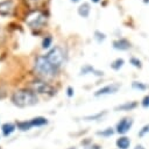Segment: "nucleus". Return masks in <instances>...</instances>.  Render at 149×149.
Here are the masks:
<instances>
[{"mask_svg":"<svg viewBox=\"0 0 149 149\" xmlns=\"http://www.w3.org/2000/svg\"><path fill=\"white\" fill-rule=\"evenodd\" d=\"M91 1H92V2H93V3H98V2H99V1H100V0H91Z\"/></svg>","mask_w":149,"mask_h":149,"instance_id":"nucleus-30","label":"nucleus"},{"mask_svg":"<svg viewBox=\"0 0 149 149\" xmlns=\"http://www.w3.org/2000/svg\"><path fill=\"white\" fill-rule=\"evenodd\" d=\"M132 87L134 90H140V91H144L147 88V86L141 81H133L132 83Z\"/></svg>","mask_w":149,"mask_h":149,"instance_id":"nucleus-21","label":"nucleus"},{"mask_svg":"<svg viewBox=\"0 0 149 149\" xmlns=\"http://www.w3.org/2000/svg\"><path fill=\"white\" fill-rule=\"evenodd\" d=\"M105 113H106V112H102V113H99V114H97V115H93V116H92V115H91V116H86L85 119H86V120H93V119H98V118H100V116H102V115H104Z\"/></svg>","mask_w":149,"mask_h":149,"instance_id":"nucleus-25","label":"nucleus"},{"mask_svg":"<svg viewBox=\"0 0 149 149\" xmlns=\"http://www.w3.org/2000/svg\"><path fill=\"white\" fill-rule=\"evenodd\" d=\"M30 122H31L33 127H41V126L47 125L48 123V120L45 118H43V116H36V118L31 119Z\"/></svg>","mask_w":149,"mask_h":149,"instance_id":"nucleus-15","label":"nucleus"},{"mask_svg":"<svg viewBox=\"0 0 149 149\" xmlns=\"http://www.w3.org/2000/svg\"><path fill=\"white\" fill-rule=\"evenodd\" d=\"M114 133H115V130H114L113 128L108 127V128H106V129H104V130L97 132V135H99V136H101V137H109V136H112Z\"/></svg>","mask_w":149,"mask_h":149,"instance_id":"nucleus-18","label":"nucleus"},{"mask_svg":"<svg viewBox=\"0 0 149 149\" xmlns=\"http://www.w3.org/2000/svg\"><path fill=\"white\" fill-rule=\"evenodd\" d=\"M34 69H35V71H36L40 76L45 77V78L54 77V76L57 73V71H58V69L55 68V66L47 59L45 55H44V56H38V57H36L35 63H34Z\"/></svg>","mask_w":149,"mask_h":149,"instance_id":"nucleus-2","label":"nucleus"},{"mask_svg":"<svg viewBox=\"0 0 149 149\" xmlns=\"http://www.w3.org/2000/svg\"><path fill=\"white\" fill-rule=\"evenodd\" d=\"M45 57L55 68L59 69L65 61V52L61 47H54L52 49L49 50Z\"/></svg>","mask_w":149,"mask_h":149,"instance_id":"nucleus-4","label":"nucleus"},{"mask_svg":"<svg viewBox=\"0 0 149 149\" xmlns=\"http://www.w3.org/2000/svg\"><path fill=\"white\" fill-rule=\"evenodd\" d=\"M93 37H94V40H95L98 43H101V42H104V41L106 40V35H105L104 33H101L100 30H95Z\"/></svg>","mask_w":149,"mask_h":149,"instance_id":"nucleus-19","label":"nucleus"},{"mask_svg":"<svg viewBox=\"0 0 149 149\" xmlns=\"http://www.w3.org/2000/svg\"><path fill=\"white\" fill-rule=\"evenodd\" d=\"M129 63H130L133 66H135V68H139V69L142 68V63H141V61H140L139 58H136V57H130Z\"/></svg>","mask_w":149,"mask_h":149,"instance_id":"nucleus-22","label":"nucleus"},{"mask_svg":"<svg viewBox=\"0 0 149 149\" xmlns=\"http://www.w3.org/2000/svg\"><path fill=\"white\" fill-rule=\"evenodd\" d=\"M73 93H74V91H73V88L71 87V86H69L68 88H66V94H68V97H72L73 95Z\"/></svg>","mask_w":149,"mask_h":149,"instance_id":"nucleus-26","label":"nucleus"},{"mask_svg":"<svg viewBox=\"0 0 149 149\" xmlns=\"http://www.w3.org/2000/svg\"><path fill=\"white\" fill-rule=\"evenodd\" d=\"M133 126V119L132 118H122L118 123H116V127H115V132L118 134H126L130 130Z\"/></svg>","mask_w":149,"mask_h":149,"instance_id":"nucleus-6","label":"nucleus"},{"mask_svg":"<svg viewBox=\"0 0 149 149\" xmlns=\"http://www.w3.org/2000/svg\"><path fill=\"white\" fill-rule=\"evenodd\" d=\"M146 134H149V123L148 125H144L141 129H140V132L137 133V135L140 136V137H142V136H144Z\"/></svg>","mask_w":149,"mask_h":149,"instance_id":"nucleus-23","label":"nucleus"},{"mask_svg":"<svg viewBox=\"0 0 149 149\" xmlns=\"http://www.w3.org/2000/svg\"><path fill=\"white\" fill-rule=\"evenodd\" d=\"M12 102L17 107H29L38 102V98L33 90L22 88L17 90L12 94Z\"/></svg>","mask_w":149,"mask_h":149,"instance_id":"nucleus-1","label":"nucleus"},{"mask_svg":"<svg viewBox=\"0 0 149 149\" xmlns=\"http://www.w3.org/2000/svg\"><path fill=\"white\" fill-rule=\"evenodd\" d=\"M141 105H142L143 108H148V107H149V95H146V97L142 99Z\"/></svg>","mask_w":149,"mask_h":149,"instance_id":"nucleus-24","label":"nucleus"},{"mask_svg":"<svg viewBox=\"0 0 149 149\" xmlns=\"http://www.w3.org/2000/svg\"><path fill=\"white\" fill-rule=\"evenodd\" d=\"M134 149H146V148H144V147H143L142 144H136Z\"/></svg>","mask_w":149,"mask_h":149,"instance_id":"nucleus-28","label":"nucleus"},{"mask_svg":"<svg viewBox=\"0 0 149 149\" xmlns=\"http://www.w3.org/2000/svg\"><path fill=\"white\" fill-rule=\"evenodd\" d=\"M31 90L36 93H40V94H50L52 95L55 93L54 88L48 84L45 83L44 80H35L31 83Z\"/></svg>","mask_w":149,"mask_h":149,"instance_id":"nucleus-5","label":"nucleus"},{"mask_svg":"<svg viewBox=\"0 0 149 149\" xmlns=\"http://www.w3.org/2000/svg\"><path fill=\"white\" fill-rule=\"evenodd\" d=\"M51 43H52V37L51 36H45L42 41V48L43 49H49Z\"/></svg>","mask_w":149,"mask_h":149,"instance_id":"nucleus-20","label":"nucleus"},{"mask_svg":"<svg viewBox=\"0 0 149 149\" xmlns=\"http://www.w3.org/2000/svg\"><path fill=\"white\" fill-rule=\"evenodd\" d=\"M70 1H71V2H73V3H77V2H79L80 0H70Z\"/></svg>","mask_w":149,"mask_h":149,"instance_id":"nucleus-29","label":"nucleus"},{"mask_svg":"<svg viewBox=\"0 0 149 149\" xmlns=\"http://www.w3.org/2000/svg\"><path fill=\"white\" fill-rule=\"evenodd\" d=\"M130 42L126 38H118L115 41H113V48L120 51H126L128 49H130Z\"/></svg>","mask_w":149,"mask_h":149,"instance_id":"nucleus-9","label":"nucleus"},{"mask_svg":"<svg viewBox=\"0 0 149 149\" xmlns=\"http://www.w3.org/2000/svg\"><path fill=\"white\" fill-rule=\"evenodd\" d=\"M137 106L136 101H127L122 105H119L115 107V111H132Z\"/></svg>","mask_w":149,"mask_h":149,"instance_id":"nucleus-14","label":"nucleus"},{"mask_svg":"<svg viewBox=\"0 0 149 149\" xmlns=\"http://www.w3.org/2000/svg\"><path fill=\"white\" fill-rule=\"evenodd\" d=\"M77 12H78V14H79L81 17H88V15H90V12H91V8H90V3H87V2H84V3H81V5L78 7Z\"/></svg>","mask_w":149,"mask_h":149,"instance_id":"nucleus-12","label":"nucleus"},{"mask_svg":"<svg viewBox=\"0 0 149 149\" xmlns=\"http://www.w3.org/2000/svg\"><path fill=\"white\" fill-rule=\"evenodd\" d=\"M84 149H100V147H99L98 144H94V143H92V144H90V146H86V147H84Z\"/></svg>","mask_w":149,"mask_h":149,"instance_id":"nucleus-27","label":"nucleus"},{"mask_svg":"<svg viewBox=\"0 0 149 149\" xmlns=\"http://www.w3.org/2000/svg\"><path fill=\"white\" fill-rule=\"evenodd\" d=\"M16 127H17L20 130L26 132V130H29V129L33 127V125H31L30 120H28V121H20V122H17V123H16Z\"/></svg>","mask_w":149,"mask_h":149,"instance_id":"nucleus-16","label":"nucleus"},{"mask_svg":"<svg viewBox=\"0 0 149 149\" xmlns=\"http://www.w3.org/2000/svg\"><path fill=\"white\" fill-rule=\"evenodd\" d=\"M120 88V84L118 83H112V84H108L99 90H97L94 92V95L95 97H100V95H108V94H114L119 91Z\"/></svg>","mask_w":149,"mask_h":149,"instance_id":"nucleus-7","label":"nucleus"},{"mask_svg":"<svg viewBox=\"0 0 149 149\" xmlns=\"http://www.w3.org/2000/svg\"><path fill=\"white\" fill-rule=\"evenodd\" d=\"M116 147L119 149H128L129 146H130V140L129 137L127 136H120L118 140H116Z\"/></svg>","mask_w":149,"mask_h":149,"instance_id":"nucleus-11","label":"nucleus"},{"mask_svg":"<svg viewBox=\"0 0 149 149\" xmlns=\"http://www.w3.org/2000/svg\"><path fill=\"white\" fill-rule=\"evenodd\" d=\"M123 64H125V61H123L122 58H116V59H114V61L111 63V68H112L113 70L118 71V70H120V69L123 66Z\"/></svg>","mask_w":149,"mask_h":149,"instance_id":"nucleus-17","label":"nucleus"},{"mask_svg":"<svg viewBox=\"0 0 149 149\" xmlns=\"http://www.w3.org/2000/svg\"><path fill=\"white\" fill-rule=\"evenodd\" d=\"M15 128H16V126H15L14 123H12V122H6V123H3V125L1 126L2 135L6 136V137H8L9 135H12V134L15 132Z\"/></svg>","mask_w":149,"mask_h":149,"instance_id":"nucleus-10","label":"nucleus"},{"mask_svg":"<svg viewBox=\"0 0 149 149\" xmlns=\"http://www.w3.org/2000/svg\"><path fill=\"white\" fill-rule=\"evenodd\" d=\"M69 149H74V148H69Z\"/></svg>","mask_w":149,"mask_h":149,"instance_id":"nucleus-31","label":"nucleus"},{"mask_svg":"<svg viewBox=\"0 0 149 149\" xmlns=\"http://www.w3.org/2000/svg\"><path fill=\"white\" fill-rule=\"evenodd\" d=\"M47 22L45 13L41 10H33L26 16V23L31 29H41Z\"/></svg>","mask_w":149,"mask_h":149,"instance_id":"nucleus-3","label":"nucleus"},{"mask_svg":"<svg viewBox=\"0 0 149 149\" xmlns=\"http://www.w3.org/2000/svg\"><path fill=\"white\" fill-rule=\"evenodd\" d=\"M13 9H14V1L13 0H3V1H0V15L1 16L12 15Z\"/></svg>","mask_w":149,"mask_h":149,"instance_id":"nucleus-8","label":"nucleus"},{"mask_svg":"<svg viewBox=\"0 0 149 149\" xmlns=\"http://www.w3.org/2000/svg\"><path fill=\"white\" fill-rule=\"evenodd\" d=\"M87 73H93L95 76H102L104 74L102 71H98L94 68H92L91 65H85L80 69V74H87Z\"/></svg>","mask_w":149,"mask_h":149,"instance_id":"nucleus-13","label":"nucleus"}]
</instances>
